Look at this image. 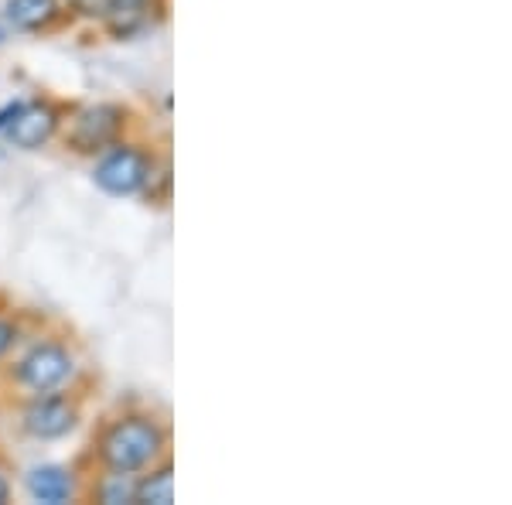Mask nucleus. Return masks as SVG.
<instances>
[{"instance_id":"f257e3e1","label":"nucleus","mask_w":512,"mask_h":505,"mask_svg":"<svg viewBox=\"0 0 512 505\" xmlns=\"http://www.w3.org/2000/svg\"><path fill=\"white\" fill-rule=\"evenodd\" d=\"M168 451V430L151 413H120L99 430L93 458L103 471L140 475L144 468L158 465Z\"/></svg>"},{"instance_id":"f03ea898","label":"nucleus","mask_w":512,"mask_h":505,"mask_svg":"<svg viewBox=\"0 0 512 505\" xmlns=\"http://www.w3.org/2000/svg\"><path fill=\"white\" fill-rule=\"evenodd\" d=\"M154 171H158V157L154 151H147L144 144H130V140H117L99 154L93 181L99 192L113 195V198H134L144 195L151 185Z\"/></svg>"},{"instance_id":"7ed1b4c3","label":"nucleus","mask_w":512,"mask_h":505,"mask_svg":"<svg viewBox=\"0 0 512 505\" xmlns=\"http://www.w3.org/2000/svg\"><path fill=\"white\" fill-rule=\"evenodd\" d=\"M72 376H76V355L69 352V345L55 342V338L31 345L11 369V383L31 396L62 389Z\"/></svg>"},{"instance_id":"20e7f679","label":"nucleus","mask_w":512,"mask_h":505,"mask_svg":"<svg viewBox=\"0 0 512 505\" xmlns=\"http://www.w3.org/2000/svg\"><path fill=\"white\" fill-rule=\"evenodd\" d=\"M130 127V110L120 103H93L76 110L62 134V144L72 154H103L110 144L123 140Z\"/></svg>"},{"instance_id":"39448f33","label":"nucleus","mask_w":512,"mask_h":505,"mask_svg":"<svg viewBox=\"0 0 512 505\" xmlns=\"http://www.w3.org/2000/svg\"><path fill=\"white\" fill-rule=\"evenodd\" d=\"M79 427V403L62 389L35 393L21 410V430L35 441H62Z\"/></svg>"},{"instance_id":"423d86ee","label":"nucleus","mask_w":512,"mask_h":505,"mask_svg":"<svg viewBox=\"0 0 512 505\" xmlns=\"http://www.w3.org/2000/svg\"><path fill=\"white\" fill-rule=\"evenodd\" d=\"M62 106L38 99V103H21L18 113L7 120L4 134L14 147L21 151H41L45 144H52L62 130Z\"/></svg>"},{"instance_id":"0eeeda50","label":"nucleus","mask_w":512,"mask_h":505,"mask_svg":"<svg viewBox=\"0 0 512 505\" xmlns=\"http://www.w3.org/2000/svg\"><path fill=\"white\" fill-rule=\"evenodd\" d=\"M24 488L41 505H65L76 499V471L65 465H35L24 478Z\"/></svg>"},{"instance_id":"6e6552de","label":"nucleus","mask_w":512,"mask_h":505,"mask_svg":"<svg viewBox=\"0 0 512 505\" xmlns=\"http://www.w3.org/2000/svg\"><path fill=\"white\" fill-rule=\"evenodd\" d=\"M62 4L59 0H7L4 4V18L14 31H24V35H38V31H48L62 21Z\"/></svg>"},{"instance_id":"1a4fd4ad","label":"nucleus","mask_w":512,"mask_h":505,"mask_svg":"<svg viewBox=\"0 0 512 505\" xmlns=\"http://www.w3.org/2000/svg\"><path fill=\"white\" fill-rule=\"evenodd\" d=\"M134 502L140 505H171L175 502V468L171 461L144 468L134 482Z\"/></svg>"},{"instance_id":"9d476101","label":"nucleus","mask_w":512,"mask_h":505,"mask_svg":"<svg viewBox=\"0 0 512 505\" xmlns=\"http://www.w3.org/2000/svg\"><path fill=\"white\" fill-rule=\"evenodd\" d=\"M134 482L137 475H120V471H103L96 482V499L103 505H134Z\"/></svg>"},{"instance_id":"9b49d317","label":"nucleus","mask_w":512,"mask_h":505,"mask_svg":"<svg viewBox=\"0 0 512 505\" xmlns=\"http://www.w3.org/2000/svg\"><path fill=\"white\" fill-rule=\"evenodd\" d=\"M120 0H69V11L76 14L82 21H93V24H106L113 11H117Z\"/></svg>"},{"instance_id":"f8f14e48","label":"nucleus","mask_w":512,"mask_h":505,"mask_svg":"<svg viewBox=\"0 0 512 505\" xmlns=\"http://www.w3.org/2000/svg\"><path fill=\"white\" fill-rule=\"evenodd\" d=\"M18 335H21V325L14 318H4V314H0V362L7 359V352L14 349V345H18Z\"/></svg>"},{"instance_id":"ddd939ff","label":"nucleus","mask_w":512,"mask_h":505,"mask_svg":"<svg viewBox=\"0 0 512 505\" xmlns=\"http://www.w3.org/2000/svg\"><path fill=\"white\" fill-rule=\"evenodd\" d=\"M18 106H21V103H11V106H4V110H0V130H4V127H7V120H11L14 113H18Z\"/></svg>"},{"instance_id":"4468645a","label":"nucleus","mask_w":512,"mask_h":505,"mask_svg":"<svg viewBox=\"0 0 512 505\" xmlns=\"http://www.w3.org/2000/svg\"><path fill=\"white\" fill-rule=\"evenodd\" d=\"M11 502V485H7V478L0 475V505H7Z\"/></svg>"},{"instance_id":"2eb2a0df","label":"nucleus","mask_w":512,"mask_h":505,"mask_svg":"<svg viewBox=\"0 0 512 505\" xmlns=\"http://www.w3.org/2000/svg\"><path fill=\"white\" fill-rule=\"evenodd\" d=\"M0 41H4V31H0Z\"/></svg>"}]
</instances>
